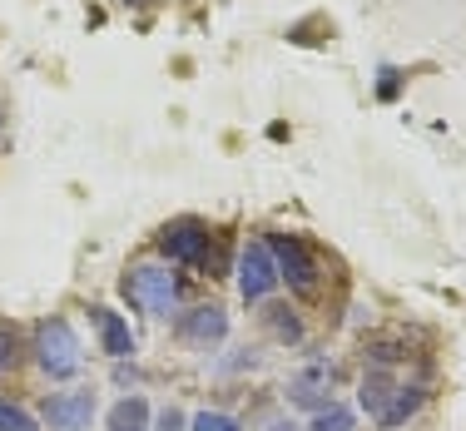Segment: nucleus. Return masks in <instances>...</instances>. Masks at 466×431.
<instances>
[{"label": "nucleus", "mask_w": 466, "mask_h": 431, "mask_svg": "<svg viewBox=\"0 0 466 431\" xmlns=\"http://www.w3.org/2000/svg\"><path fill=\"white\" fill-rule=\"evenodd\" d=\"M358 402H362V412H368L377 426H402V422H412V416L421 412V402H427V386H421V382H407L402 372L368 367Z\"/></svg>", "instance_id": "obj_1"}, {"label": "nucleus", "mask_w": 466, "mask_h": 431, "mask_svg": "<svg viewBox=\"0 0 466 431\" xmlns=\"http://www.w3.org/2000/svg\"><path fill=\"white\" fill-rule=\"evenodd\" d=\"M119 293L149 317H169L179 307V278L169 273V263H135V268L119 278Z\"/></svg>", "instance_id": "obj_2"}, {"label": "nucleus", "mask_w": 466, "mask_h": 431, "mask_svg": "<svg viewBox=\"0 0 466 431\" xmlns=\"http://www.w3.org/2000/svg\"><path fill=\"white\" fill-rule=\"evenodd\" d=\"M263 248L273 253L279 283H288L293 293H303V297H318V287H323V263H318V253L308 248L303 238L298 234H268Z\"/></svg>", "instance_id": "obj_3"}, {"label": "nucleus", "mask_w": 466, "mask_h": 431, "mask_svg": "<svg viewBox=\"0 0 466 431\" xmlns=\"http://www.w3.org/2000/svg\"><path fill=\"white\" fill-rule=\"evenodd\" d=\"M35 362L50 382H65V377L80 372L85 347H80V337H75V327L65 323V317H46V323L35 327Z\"/></svg>", "instance_id": "obj_4"}, {"label": "nucleus", "mask_w": 466, "mask_h": 431, "mask_svg": "<svg viewBox=\"0 0 466 431\" xmlns=\"http://www.w3.org/2000/svg\"><path fill=\"white\" fill-rule=\"evenodd\" d=\"M208 243H214V234H208L204 218H174V224H164V234H159V253L169 263H184V268H204Z\"/></svg>", "instance_id": "obj_5"}, {"label": "nucleus", "mask_w": 466, "mask_h": 431, "mask_svg": "<svg viewBox=\"0 0 466 431\" xmlns=\"http://www.w3.org/2000/svg\"><path fill=\"white\" fill-rule=\"evenodd\" d=\"M238 293L243 303H268L273 287H279V268H273V253L263 248V243H243L238 253Z\"/></svg>", "instance_id": "obj_6"}, {"label": "nucleus", "mask_w": 466, "mask_h": 431, "mask_svg": "<svg viewBox=\"0 0 466 431\" xmlns=\"http://www.w3.org/2000/svg\"><path fill=\"white\" fill-rule=\"evenodd\" d=\"M332 382H338L332 357H313L293 382H288V402H293V406H308V412H323V406L332 402Z\"/></svg>", "instance_id": "obj_7"}, {"label": "nucleus", "mask_w": 466, "mask_h": 431, "mask_svg": "<svg viewBox=\"0 0 466 431\" xmlns=\"http://www.w3.org/2000/svg\"><path fill=\"white\" fill-rule=\"evenodd\" d=\"M179 337L188 342V347H218V342L228 337V313L224 307H214V303H204V307H188V313L179 317Z\"/></svg>", "instance_id": "obj_8"}, {"label": "nucleus", "mask_w": 466, "mask_h": 431, "mask_svg": "<svg viewBox=\"0 0 466 431\" xmlns=\"http://www.w3.org/2000/svg\"><path fill=\"white\" fill-rule=\"evenodd\" d=\"M90 422H95V392H60L46 402L50 431H90Z\"/></svg>", "instance_id": "obj_9"}, {"label": "nucleus", "mask_w": 466, "mask_h": 431, "mask_svg": "<svg viewBox=\"0 0 466 431\" xmlns=\"http://www.w3.org/2000/svg\"><path fill=\"white\" fill-rule=\"evenodd\" d=\"M90 317H95V327H99V342H105V352L115 362H125V357H135V333H129V323L119 313H109V307H90Z\"/></svg>", "instance_id": "obj_10"}, {"label": "nucleus", "mask_w": 466, "mask_h": 431, "mask_svg": "<svg viewBox=\"0 0 466 431\" xmlns=\"http://www.w3.org/2000/svg\"><path fill=\"white\" fill-rule=\"evenodd\" d=\"M109 431H149V402L144 396H125L109 406Z\"/></svg>", "instance_id": "obj_11"}, {"label": "nucleus", "mask_w": 466, "mask_h": 431, "mask_svg": "<svg viewBox=\"0 0 466 431\" xmlns=\"http://www.w3.org/2000/svg\"><path fill=\"white\" fill-rule=\"evenodd\" d=\"M308 431H358V416L348 412V406H338V402H328L323 412L313 416V426Z\"/></svg>", "instance_id": "obj_12"}, {"label": "nucleus", "mask_w": 466, "mask_h": 431, "mask_svg": "<svg viewBox=\"0 0 466 431\" xmlns=\"http://www.w3.org/2000/svg\"><path fill=\"white\" fill-rule=\"evenodd\" d=\"M263 317H268V327H273V337H279V342H303V323H298V317L288 313V307L273 303Z\"/></svg>", "instance_id": "obj_13"}, {"label": "nucleus", "mask_w": 466, "mask_h": 431, "mask_svg": "<svg viewBox=\"0 0 466 431\" xmlns=\"http://www.w3.org/2000/svg\"><path fill=\"white\" fill-rule=\"evenodd\" d=\"M0 431H40L35 416L25 412V406H10L5 396H0Z\"/></svg>", "instance_id": "obj_14"}, {"label": "nucleus", "mask_w": 466, "mask_h": 431, "mask_svg": "<svg viewBox=\"0 0 466 431\" xmlns=\"http://www.w3.org/2000/svg\"><path fill=\"white\" fill-rule=\"evenodd\" d=\"M188 431H243V422L228 412H198L194 422H188Z\"/></svg>", "instance_id": "obj_15"}, {"label": "nucleus", "mask_w": 466, "mask_h": 431, "mask_svg": "<svg viewBox=\"0 0 466 431\" xmlns=\"http://www.w3.org/2000/svg\"><path fill=\"white\" fill-rule=\"evenodd\" d=\"M15 357H20V337H15V327H10V323H0V377L15 367Z\"/></svg>", "instance_id": "obj_16"}, {"label": "nucleus", "mask_w": 466, "mask_h": 431, "mask_svg": "<svg viewBox=\"0 0 466 431\" xmlns=\"http://www.w3.org/2000/svg\"><path fill=\"white\" fill-rule=\"evenodd\" d=\"M402 90V70H382V80H377V99H397Z\"/></svg>", "instance_id": "obj_17"}, {"label": "nucleus", "mask_w": 466, "mask_h": 431, "mask_svg": "<svg viewBox=\"0 0 466 431\" xmlns=\"http://www.w3.org/2000/svg\"><path fill=\"white\" fill-rule=\"evenodd\" d=\"M149 431H184V412H179V406H164L159 422H154Z\"/></svg>", "instance_id": "obj_18"}, {"label": "nucleus", "mask_w": 466, "mask_h": 431, "mask_svg": "<svg viewBox=\"0 0 466 431\" xmlns=\"http://www.w3.org/2000/svg\"><path fill=\"white\" fill-rule=\"evenodd\" d=\"M268 431H303V426H293V422H268Z\"/></svg>", "instance_id": "obj_19"}, {"label": "nucleus", "mask_w": 466, "mask_h": 431, "mask_svg": "<svg viewBox=\"0 0 466 431\" xmlns=\"http://www.w3.org/2000/svg\"><path fill=\"white\" fill-rule=\"evenodd\" d=\"M0 129H5V115H0Z\"/></svg>", "instance_id": "obj_20"}, {"label": "nucleus", "mask_w": 466, "mask_h": 431, "mask_svg": "<svg viewBox=\"0 0 466 431\" xmlns=\"http://www.w3.org/2000/svg\"><path fill=\"white\" fill-rule=\"evenodd\" d=\"M129 5H139V0H129Z\"/></svg>", "instance_id": "obj_21"}]
</instances>
